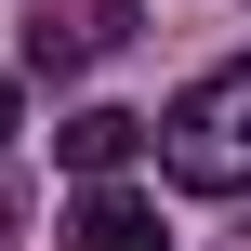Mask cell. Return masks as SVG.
I'll list each match as a JSON object with an SVG mask.
<instances>
[{
  "label": "cell",
  "instance_id": "obj_1",
  "mask_svg": "<svg viewBox=\"0 0 251 251\" xmlns=\"http://www.w3.org/2000/svg\"><path fill=\"white\" fill-rule=\"evenodd\" d=\"M159 172L185 199H251V53L238 66H199L159 119Z\"/></svg>",
  "mask_w": 251,
  "mask_h": 251
},
{
  "label": "cell",
  "instance_id": "obj_2",
  "mask_svg": "<svg viewBox=\"0 0 251 251\" xmlns=\"http://www.w3.org/2000/svg\"><path fill=\"white\" fill-rule=\"evenodd\" d=\"M119 40H132V0H66V13L26 26V66H40V79H79V66H106Z\"/></svg>",
  "mask_w": 251,
  "mask_h": 251
},
{
  "label": "cell",
  "instance_id": "obj_3",
  "mask_svg": "<svg viewBox=\"0 0 251 251\" xmlns=\"http://www.w3.org/2000/svg\"><path fill=\"white\" fill-rule=\"evenodd\" d=\"M66 251H159V199H132V185H93V199L66 212Z\"/></svg>",
  "mask_w": 251,
  "mask_h": 251
},
{
  "label": "cell",
  "instance_id": "obj_4",
  "mask_svg": "<svg viewBox=\"0 0 251 251\" xmlns=\"http://www.w3.org/2000/svg\"><path fill=\"white\" fill-rule=\"evenodd\" d=\"M53 146H66V172H93V185H106V172H119V159L146 146V119H132V106H79V119H66Z\"/></svg>",
  "mask_w": 251,
  "mask_h": 251
},
{
  "label": "cell",
  "instance_id": "obj_5",
  "mask_svg": "<svg viewBox=\"0 0 251 251\" xmlns=\"http://www.w3.org/2000/svg\"><path fill=\"white\" fill-rule=\"evenodd\" d=\"M0 146H13V79H0Z\"/></svg>",
  "mask_w": 251,
  "mask_h": 251
}]
</instances>
